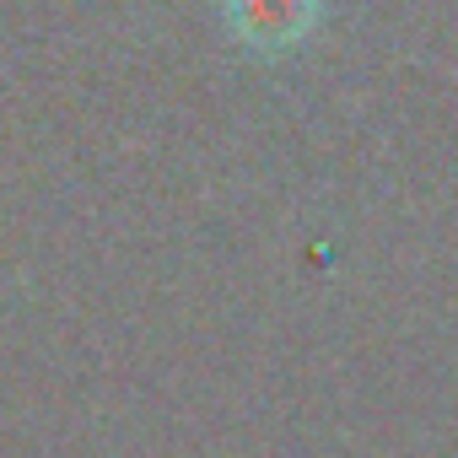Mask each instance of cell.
Listing matches in <instances>:
<instances>
[{
  "label": "cell",
  "instance_id": "6da1fadb",
  "mask_svg": "<svg viewBox=\"0 0 458 458\" xmlns=\"http://www.w3.org/2000/svg\"><path fill=\"white\" fill-rule=\"evenodd\" d=\"M226 12L254 49H297L318 22V0H226Z\"/></svg>",
  "mask_w": 458,
  "mask_h": 458
}]
</instances>
